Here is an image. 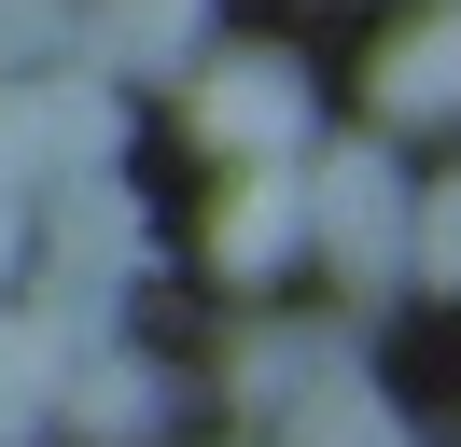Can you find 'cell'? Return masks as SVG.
Listing matches in <instances>:
<instances>
[{"instance_id":"11","label":"cell","mask_w":461,"mask_h":447,"mask_svg":"<svg viewBox=\"0 0 461 447\" xmlns=\"http://www.w3.org/2000/svg\"><path fill=\"white\" fill-rule=\"evenodd\" d=\"M70 56V0H0V70H42Z\"/></svg>"},{"instance_id":"1","label":"cell","mask_w":461,"mask_h":447,"mask_svg":"<svg viewBox=\"0 0 461 447\" xmlns=\"http://www.w3.org/2000/svg\"><path fill=\"white\" fill-rule=\"evenodd\" d=\"M308 182V266H336V294H405V168L392 140H336V154H294Z\"/></svg>"},{"instance_id":"10","label":"cell","mask_w":461,"mask_h":447,"mask_svg":"<svg viewBox=\"0 0 461 447\" xmlns=\"http://www.w3.org/2000/svg\"><path fill=\"white\" fill-rule=\"evenodd\" d=\"M405 279L461 307V168L447 182H405Z\"/></svg>"},{"instance_id":"7","label":"cell","mask_w":461,"mask_h":447,"mask_svg":"<svg viewBox=\"0 0 461 447\" xmlns=\"http://www.w3.org/2000/svg\"><path fill=\"white\" fill-rule=\"evenodd\" d=\"M364 126H392V140L461 126V0H433L420 28H392V42L364 56Z\"/></svg>"},{"instance_id":"8","label":"cell","mask_w":461,"mask_h":447,"mask_svg":"<svg viewBox=\"0 0 461 447\" xmlns=\"http://www.w3.org/2000/svg\"><path fill=\"white\" fill-rule=\"evenodd\" d=\"M336 363H349V322H252V335L224 350V406L252 419V433H280Z\"/></svg>"},{"instance_id":"9","label":"cell","mask_w":461,"mask_h":447,"mask_svg":"<svg viewBox=\"0 0 461 447\" xmlns=\"http://www.w3.org/2000/svg\"><path fill=\"white\" fill-rule=\"evenodd\" d=\"M280 447H420V433L377 406V378H364V363H336V378H321L308 406L280 419Z\"/></svg>"},{"instance_id":"12","label":"cell","mask_w":461,"mask_h":447,"mask_svg":"<svg viewBox=\"0 0 461 447\" xmlns=\"http://www.w3.org/2000/svg\"><path fill=\"white\" fill-rule=\"evenodd\" d=\"M14 251H29V196L0 182V294H14Z\"/></svg>"},{"instance_id":"5","label":"cell","mask_w":461,"mask_h":447,"mask_svg":"<svg viewBox=\"0 0 461 447\" xmlns=\"http://www.w3.org/2000/svg\"><path fill=\"white\" fill-rule=\"evenodd\" d=\"M42 433H70V447H154V433H168V378H154L126 335H98V350H70V363H57Z\"/></svg>"},{"instance_id":"4","label":"cell","mask_w":461,"mask_h":447,"mask_svg":"<svg viewBox=\"0 0 461 447\" xmlns=\"http://www.w3.org/2000/svg\"><path fill=\"white\" fill-rule=\"evenodd\" d=\"M210 266H224L238 294H266V279L308 266V182H294V154L224 168V196H210Z\"/></svg>"},{"instance_id":"2","label":"cell","mask_w":461,"mask_h":447,"mask_svg":"<svg viewBox=\"0 0 461 447\" xmlns=\"http://www.w3.org/2000/svg\"><path fill=\"white\" fill-rule=\"evenodd\" d=\"M182 140L196 154H224V168H252V154H308V70H294L280 42H210L196 70H182Z\"/></svg>"},{"instance_id":"3","label":"cell","mask_w":461,"mask_h":447,"mask_svg":"<svg viewBox=\"0 0 461 447\" xmlns=\"http://www.w3.org/2000/svg\"><path fill=\"white\" fill-rule=\"evenodd\" d=\"M29 266H57V279H140L154 266V210H140V182L126 168H70V182H29Z\"/></svg>"},{"instance_id":"6","label":"cell","mask_w":461,"mask_h":447,"mask_svg":"<svg viewBox=\"0 0 461 447\" xmlns=\"http://www.w3.org/2000/svg\"><path fill=\"white\" fill-rule=\"evenodd\" d=\"M70 56L98 84H182L210 56V0H70Z\"/></svg>"}]
</instances>
